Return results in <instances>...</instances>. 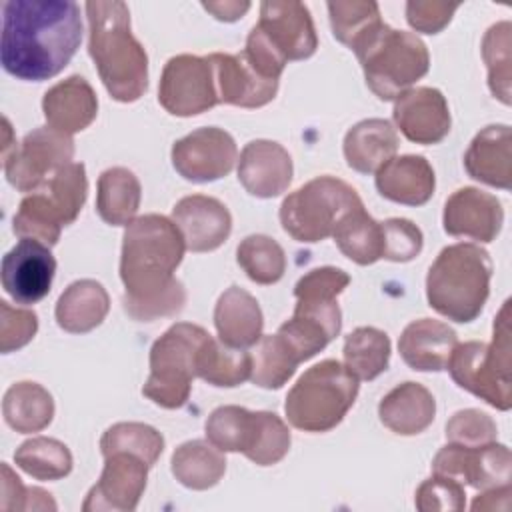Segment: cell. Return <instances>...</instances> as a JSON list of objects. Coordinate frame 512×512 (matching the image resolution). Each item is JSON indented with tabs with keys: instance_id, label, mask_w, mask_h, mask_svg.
Segmentation results:
<instances>
[{
	"instance_id": "cell-1",
	"label": "cell",
	"mask_w": 512,
	"mask_h": 512,
	"mask_svg": "<svg viewBox=\"0 0 512 512\" xmlns=\"http://www.w3.org/2000/svg\"><path fill=\"white\" fill-rule=\"evenodd\" d=\"M186 244L178 226L160 214L134 218L122 238V304L128 316L150 322L178 314L186 304L184 284L174 276Z\"/></svg>"
},
{
	"instance_id": "cell-2",
	"label": "cell",
	"mask_w": 512,
	"mask_h": 512,
	"mask_svg": "<svg viewBox=\"0 0 512 512\" xmlns=\"http://www.w3.org/2000/svg\"><path fill=\"white\" fill-rule=\"evenodd\" d=\"M82 42L80 6L72 0H8L2 4V68L18 80L60 74Z\"/></svg>"
},
{
	"instance_id": "cell-3",
	"label": "cell",
	"mask_w": 512,
	"mask_h": 512,
	"mask_svg": "<svg viewBox=\"0 0 512 512\" xmlns=\"http://www.w3.org/2000/svg\"><path fill=\"white\" fill-rule=\"evenodd\" d=\"M88 54L108 94L118 102H136L148 88V54L130 28V10L122 0L86 2Z\"/></svg>"
},
{
	"instance_id": "cell-4",
	"label": "cell",
	"mask_w": 512,
	"mask_h": 512,
	"mask_svg": "<svg viewBox=\"0 0 512 512\" xmlns=\"http://www.w3.org/2000/svg\"><path fill=\"white\" fill-rule=\"evenodd\" d=\"M492 278L490 254L478 244L460 242L440 250L426 276L428 304L454 322H472L482 312Z\"/></svg>"
},
{
	"instance_id": "cell-5",
	"label": "cell",
	"mask_w": 512,
	"mask_h": 512,
	"mask_svg": "<svg viewBox=\"0 0 512 512\" xmlns=\"http://www.w3.org/2000/svg\"><path fill=\"white\" fill-rule=\"evenodd\" d=\"M366 86L380 100H396L410 90L430 68L426 44L412 32L390 28L382 22L356 48Z\"/></svg>"
},
{
	"instance_id": "cell-6",
	"label": "cell",
	"mask_w": 512,
	"mask_h": 512,
	"mask_svg": "<svg viewBox=\"0 0 512 512\" xmlns=\"http://www.w3.org/2000/svg\"><path fill=\"white\" fill-rule=\"evenodd\" d=\"M510 300L504 302L496 322L492 342H464L456 344L446 368L452 380L482 398L496 410H510L512 406V376H510Z\"/></svg>"
},
{
	"instance_id": "cell-7",
	"label": "cell",
	"mask_w": 512,
	"mask_h": 512,
	"mask_svg": "<svg viewBox=\"0 0 512 512\" xmlns=\"http://www.w3.org/2000/svg\"><path fill=\"white\" fill-rule=\"evenodd\" d=\"M358 378L338 360H322L308 368L290 388L284 412L304 432L336 428L358 396Z\"/></svg>"
},
{
	"instance_id": "cell-8",
	"label": "cell",
	"mask_w": 512,
	"mask_h": 512,
	"mask_svg": "<svg viewBox=\"0 0 512 512\" xmlns=\"http://www.w3.org/2000/svg\"><path fill=\"white\" fill-rule=\"evenodd\" d=\"M88 192L86 168L82 162H70L58 170L42 188L22 198L12 218V230L20 238H32L48 248L60 240L64 226L72 224Z\"/></svg>"
},
{
	"instance_id": "cell-9",
	"label": "cell",
	"mask_w": 512,
	"mask_h": 512,
	"mask_svg": "<svg viewBox=\"0 0 512 512\" xmlns=\"http://www.w3.org/2000/svg\"><path fill=\"white\" fill-rule=\"evenodd\" d=\"M206 438L222 452H242L258 466L280 462L290 450V430L268 410L218 406L206 420Z\"/></svg>"
},
{
	"instance_id": "cell-10",
	"label": "cell",
	"mask_w": 512,
	"mask_h": 512,
	"mask_svg": "<svg viewBox=\"0 0 512 512\" xmlns=\"http://www.w3.org/2000/svg\"><path fill=\"white\" fill-rule=\"evenodd\" d=\"M362 206L350 184L334 176H318L282 200L280 224L294 240L312 244L332 236L340 220Z\"/></svg>"
},
{
	"instance_id": "cell-11",
	"label": "cell",
	"mask_w": 512,
	"mask_h": 512,
	"mask_svg": "<svg viewBox=\"0 0 512 512\" xmlns=\"http://www.w3.org/2000/svg\"><path fill=\"white\" fill-rule=\"evenodd\" d=\"M206 336L198 324H172L150 348V376L142 394L162 408H182L190 398L196 354Z\"/></svg>"
},
{
	"instance_id": "cell-12",
	"label": "cell",
	"mask_w": 512,
	"mask_h": 512,
	"mask_svg": "<svg viewBox=\"0 0 512 512\" xmlns=\"http://www.w3.org/2000/svg\"><path fill=\"white\" fill-rule=\"evenodd\" d=\"M74 140L50 126H38L4 156L6 180L20 192H36L58 170L70 164Z\"/></svg>"
},
{
	"instance_id": "cell-13",
	"label": "cell",
	"mask_w": 512,
	"mask_h": 512,
	"mask_svg": "<svg viewBox=\"0 0 512 512\" xmlns=\"http://www.w3.org/2000/svg\"><path fill=\"white\" fill-rule=\"evenodd\" d=\"M158 102L174 116H196L218 102L214 68L208 56L178 54L162 70Z\"/></svg>"
},
{
	"instance_id": "cell-14",
	"label": "cell",
	"mask_w": 512,
	"mask_h": 512,
	"mask_svg": "<svg viewBox=\"0 0 512 512\" xmlns=\"http://www.w3.org/2000/svg\"><path fill=\"white\" fill-rule=\"evenodd\" d=\"M250 32L282 62L310 58L318 48L310 10L294 0L262 2L260 20Z\"/></svg>"
},
{
	"instance_id": "cell-15",
	"label": "cell",
	"mask_w": 512,
	"mask_h": 512,
	"mask_svg": "<svg viewBox=\"0 0 512 512\" xmlns=\"http://www.w3.org/2000/svg\"><path fill=\"white\" fill-rule=\"evenodd\" d=\"M512 456L504 444L462 446L448 442L432 460V474L446 476L476 490H490L510 484Z\"/></svg>"
},
{
	"instance_id": "cell-16",
	"label": "cell",
	"mask_w": 512,
	"mask_h": 512,
	"mask_svg": "<svg viewBox=\"0 0 512 512\" xmlns=\"http://www.w3.org/2000/svg\"><path fill=\"white\" fill-rule=\"evenodd\" d=\"M238 160L234 138L216 126L198 128L172 146V166L188 182H214L230 174Z\"/></svg>"
},
{
	"instance_id": "cell-17",
	"label": "cell",
	"mask_w": 512,
	"mask_h": 512,
	"mask_svg": "<svg viewBox=\"0 0 512 512\" xmlns=\"http://www.w3.org/2000/svg\"><path fill=\"white\" fill-rule=\"evenodd\" d=\"M148 468L150 466L132 452H114L104 456L100 480L86 494L82 510H134L144 494Z\"/></svg>"
},
{
	"instance_id": "cell-18",
	"label": "cell",
	"mask_w": 512,
	"mask_h": 512,
	"mask_svg": "<svg viewBox=\"0 0 512 512\" xmlns=\"http://www.w3.org/2000/svg\"><path fill=\"white\" fill-rule=\"evenodd\" d=\"M56 260L50 248L32 238L20 242L2 258V288L18 304L40 302L52 286Z\"/></svg>"
},
{
	"instance_id": "cell-19",
	"label": "cell",
	"mask_w": 512,
	"mask_h": 512,
	"mask_svg": "<svg viewBox=\"0 0 512 512\" xmlns=\"http://www.w3.org/2000/svg\"><path fill=\"white\" fill-rule=\"evenodd\" d=\"M400 132L416 144H438L450 132V110L438 88L416 86L400 94L392 110Z\"/></svg>"
},
{
	"instance_id": "cell-20",
	"label": "cell",
	"mask_w": 512,
	"mask_h": 512,
	"mask_svg": "<svg viewBox=\"0 0 512 512\" xmlns=\"http://www.w3.org/2000/svg\"><path fill=\"white\" fill-rule=\"evenodd\" d=\"M502 222L504 210L500 200L474 186L456 190L444 204L442 226L450 236L492 242L500 234Z\"/></svg>"
},
{
	"instance_id": "cell-21",
	"label": "cell",
	"mask_w": 512,
	"mask_h": 512,
	"mask_svg": "<svg viewBox=\"0 0 512 512\" xmlns=\"http://www.w3.org/2000/svg\"><path fill=\"white\" fill-rule=\"evenodd\" d=\"M220 104H232L240 108H260L274 100L278 92V80L262 76L244 52L208 54Z\"/></svg>"
},
{
	"instance_id": "cell-22",
	"label": "cell",
	"mask_w": 512,
	"mask_h": 512,
	"mask_svg": "<svg viewBox=\"0 0 512 512\" xmlns=\"http://www.w3.org/2000/svg\"><path fill=\"white\" fill-rule=\"evenodd\" d=\"M172 222L178 226L186 248L192 252L216 250L232 232L228 208L218 198L204 194L180 198L172 208Z\"/></svg>"
},
{
	"instance_id": "cell-23",
	"label": "cell",
	"mask_w": 512,
	"mask_h": 512,
	"mask_svg": "<svg viewBox=\"0 0 512 512\" xmlns=\"http://www.w3.org/2000/svg\"><path fill=\"white\" fill-rule=\"evenodd\" d=\"M292 172V158L278 142L252 140L240 152L238 180L256 198L280 196L290 186Z\"/></svg>"
},
{
	"instance_id": "cell-24",
	"label": "cell",
	"mask_w": 512,
	"mask_h": 512,
	"mask_svg": "<svg viewBox=\"0 0 512 512\" xmlns=\"http://www.w3.org/2000/svg\"><path fill=\"white\" fill-rule=\"evenodd\" d=\"M350 284V276L334 266H320L306 272L294 286V314L318 320L332 334H340L342 312L336 298Z\"/></svg>"
},
{
	"instance_id": "cell-25",
	"label": "cell",
	"mask_w": 512,
	"mask_h": 512,
	"mask_svg": "<svg viewBox=\"0 0 512 512\" xmlns=\"http://www.w3.org/2000/svg\"><path fill=\"white\" fill-rule=\"evenodd\" d=\"M42 112L50 128L72 136L94 122L98 98L88 80L74 74L44 94Z\"/></svg>"
},
{
	"instance_id": "cell-26",
	"label": "cell",
	"mask_w": 512,
	"mask_h": 512,
	"mask_svg": "<svg viewBox=\"0 0 512 512\" xmlns=\"http://www.w3.org/2000/svg\"><path fill=\"white\" fill-rule=\"evenodd\" d=\"M464 168L474 180L508 190L512 186L510 126L490 124L480 130L464 154Z\"/></svg>"
},
{
	"instance_id": "cell-27",
	"label": "cell",
	"mask_w": 512,
	"mask_h": 512,
	"mask_svg": "<svg viewBox=\"0 0 512 512\" xmlns=\"http://www.w3.org/2000/svg\"><path fill=\"white\" fill-rule=\"evenodd\" d=\"M456 344V332L448 324L432 318H420L402 330L398 352L412 370L440 372L446 370Z\"/></svg>"
},
{
	"instance_id": "cell-28",
	"label": "cell",
	"mask_w": 512,
	"mask_h": 512,
	"mask_svg": "<svg viewBox=\"0 0 512 512\" xmlns=\"http://www.w3.org/2000/svg\"><path fill=\"white\" fill-rule=\"evenodd\" d=\"M376 190L390 202L406 206L426 204L436 188V176L424 156H394L376 172Z\"/></svg>"
},
{
	"instance_id": "cell-29",
	"label": "cell",
	"mask_w": 512,
	"mask_h": 512,
	"mask_svg": "<svg viewBox=\"0 0 512 512\" xmlns=\"http://www.w3.org/2000/svg\"><path fill=\"white\" fill-rule=\"evenodd\" d=\"M220 340L232 348H252L262 338L264 316L258 300L240 286L226 288L214 308Z\"/></svg>"
},
{
	"instance_id": "cell-30",
	"label": "cell",
	"mask_w": 512,
	"mask_h": 512,
	"mask_svg": "<svg viewBox=\"0 0 512 512\" xmlns=\"http://www.w3.org/2000/svg\"><path fill=\"white\" fill-rule=\"evenodd\" d=\"M380 422L400 436L424 432L436 416V400L418 382H402L392 388L378 404Z\"/></svg>"
},
{
	"instance_id": "cell-31",
	"label": "cell",
	"mask_w": 512,
	"mask_h": 512,
	"mask_svg": "<svg viewBox=\"0 0 512 512\" xmlns=\"http://www.w3.org/2000/svg\"><path fill=\"white\" fill-rule=\"evenodd\" d=\"M398 150V134L384 118H366L344 136V158L360 174H376Z\"/></svg>"
},
{
	"instance_id": "cell-32",
	"label": "cell",
	"mask_w": 512,
	"mask_h": 512,
	"mask_svg": "<svg viewBox=\"0 0 512 512\" xmlns=\"http://www.w3.org/2000/svg\"><path fill=\"white\" fill-rule=\"evenodd\" d=\"M110 310V298L96 280L82 278L72 282L56 302V322L70 334H84L102 324Z\"/></svg>"
},
{
	"instance_id": "cell-33",
	"label": "cell",
	"mask_w": 512,
	"mask_h": 512,
	"mask_svg": "<svg viewBox=\"0 0 512 512\" xmlns=\"http://www.w3.org/2000/svg\"><path fill=\"white\" fill-rule=\"evenodd\" d=\"M140 198V180L132 170L114 166L98 176L96 210L106 224L128 226L140 208Z\"/></svg>"
},
{
	"instance_id": "cell-34",
	"label": "cell",
	"mask_w": 512,
	"mask_h": 512,
	"mask_svg": "<svg viewBox=\"0 0 512 512\" xmlns=\"http://www.w3.org/2000/svg\"><path fill=\"white\" fill-rule=\"evenodd\" d=\"M252 356L244 348H232L214 336H206L196 354V376L218 388H234L250 380Z\"/></svg>"
},
{
	"instance_id": "cell-35",
	"label": "cell",
	"mask_w": 512,
	"mask_h": 512,
	"mask_svg": "<svg viewBox=\"0 0 512 512\" xmlns=\"http://www.w3.org/2000/svg\"><path fill=\"white\" fill-rule=\"evenodd\" d=\"M2 414L6 424L20 434L40 432L52 422L54 400L36 382H16L4 394Z\"/></svg>"
},
{
	"instance_id": "cell-36",
	"label": "cell",
	"mask_w": 512,
	"mask_h": 512,
	"mask_svg": "<svg viewBox=\"0 0 512 512\" xmlns=\"http://www.w3.org/2000/svg\"><path fill=\"white\" fill-rule=\"evenodd\" d=\"M174 478L190 490H208L220 482L226 472L222 450L204 440H188L172 454Z\"/></svg>"
},
{
	"instance_id": "cell-37",
	"label": "cell",
	"mask_w": 512,
	"mask_h": 512,
	"mask_svg": "<svg viewBox=\"0 0 512 512\" xmlns=\"http://www.w3.org/2000/svg\"><path fill=\"white\" fill-rule=\"evenodd\" d=\"M332 238L340 252L360 266L374 264L384 254L382 222H376L364 206L344 216Z\"/></svg>"
},
{
	"instance_id": "cell-38",
	"label": "cell",
	"mask_w": 512,
	"mask_h": 512,
	"mask_svg": "<svg viewBox=\"0 0 512 512\" xmlns=\"http://www.w3.org/2000/svg\"><path fill=\"white\" fill-rule=\"evenodd\" d=\"M252 372L250 380L266 390L282 388L302 362L296 350L286 342L282 334H268L252 346Z\"/></svg>"
},
{
	"instance_id": "cell-39",
	"label": "cell",
	"mask_w": 512,
	"mask_h": 512,
	"mask_svg": "<svg viewBox=\"0 0 512 512\" xmlns=\"http://www.w3.org/2000/svg\"><path fill=\"white\" fill-rule=\"evenodd\" d=\"M344 366L358 380H374L390 362V338L374 326H360L344 340Z\"/></svg>"
},
{
	"instance_id": "cell-40",
	"label": "cell",
	"mask_w": 512,
	"mask_h": 512,
	"mask_svg": "<svg viewBox=\"0 0 512 512\" xmlns=\"http://www.w3.org/2000/svg\"><path fill=\"white\" fill-rule=\"evenodd\" d=\"M14 462L36 480H60L72 470V454L68 446L46 436H34L22 442L14 452Z\"/></svg>"
},
{
	"instance_id": "cell-41",
	"label": "cell",
	"mask_w": 512,
	"mask_h": 512,
	"mask_svg": "<svg viewBox=\"0 0 512 512\" xmlns=\"http://www.w3.org/2000/svg\"><path fill=\"white\" fill-rule=\"evenodd\" d=\"M236 262L256 284H274L286 272V254L282 246L264 234L246 236L236 248Z\"/></svg>"
},
{
	"instance_id": "cell-42",
	"label": "cell",
	"mask_w": 512,
	"mask_h": 512,
	"mask_svg": "<svg viewBox=\"0 0 512 512\" xmlns=\"http://www.w3.org/2000/svg\"><path fill=\"white\" fill-rule=\"evenodd\" d=\"M164 450L162 434L142 422H118L112 424L100 438L102 456L114 452H132L140 456L150 468L156 464Z\"/></svg>"
},
{
	"instance_id": "cell-43",
	"label": "cell",
	"mask_w": 512,
	"mask_h": 512,
	"mask_svg": "<svg viewBox=\"0 0 512 512\" xmlns=\"http://www.w3.org/2000/svg\"><path fill=\"white\" fill-rule=\"evenodd\" d=\"M330 26L332 34L338 42L348 48H356L374 28H378L384 20L380 18V8L376 2H328Z\"/></svg>"
},
{
	"instance_id": "cell-44",
	"label": "cell",
	"mask_w": 512,
	"mask_h": 512,
	"mask_svg": "<svg viewBox=\"0 0 512 512\" xmlns=\"http://www.w3.org/2000/svg\"><path fill=\"white\" fill-rule=\"evenodd\" d=\"M512 26L508 20L492 24L482 40V58L488 66V86L492 94L510 104V80H512Z\"/></svg>"
},
{
	"instance_id": "cell-45",
	"label": "cell",
	"mask_w": 512,
	"mask_h": 512,
	"mask_svg": "<svg viewBox=\"0 0 512 512\" xmlns=\"http://www.w3.org/2000/svg\"><path fill=\"white\" fill-rule=\"evenodd\" d=\"M496 422L482 410L466 408L456 412L446 424L448 442L462 446H484L496 442Z\"/></svg>"
},
{
	"instance_id": "cell-46",
	"label": "cell",
	"mask_w": 512,
	"mask_h": 512,
	"mask_svg": "<svg viewBox=\"0 0 512 512\" xmlns=\"http://www.w3.org/2000/svg\"><path fill=\"white\" fill-rule=\"evenodd\" d=\"M384 254L390 262H410L422 252V230L406 218H388L382 222Z\"/></svg>"
},
{
	"instance_id": "cell-47",
	"label": "cell",
	"mask_w": 512,
	"mask_h": 512,
	"mask_svg": "<svg viewBox=\"0 0 512 512\" xmlns=\"http://www.w3.org/2000/svg\"><path fill=\"white\" fill-rule=\"evenodd\" d=\"M416 508L420 512H432V510H464L466 494L464 484L446 478V476H434L424 480L416 490Z\"/></svg>"
},
{
	"instance_id": "cell-48",
	"label": "cell",
	"mask_w": 512,
	"mask_h": 512,
	"mask_svg": "<svg viewBox=\"0 0 512 512\" xmlns=\"http://www.w3.org/2000/svg\"><path fill=\"white\" fill-rule=\"evenodd\" d=\"M38 330V316L32 310L14 308L0 300V350L2 354L26 346Z\"/></svg>"
},
{
	"instance_id": "cell-49",
	"label": "cell",
	"mask_w": 512,
	"mask_h": 512,
	"mask_svg": "<svg viewBox=\"0 0 512 512\" xmlns=\"http://www.w3.org/2000/svg\"><path fill=\"white\" fill-rule=\"evenodd\" d=\"M458 2H440V0H410L406 4V20L416 32L438 34L448 26Z\"/></svg>"
},
{
	"instance_id": "cell-50",
	"label": "cell",
	"mask_w": 512,
	"mask_h": 512,
	"mask_svg": "<svg viewBox=\"0 0 512 512\" xmlns=\"http://www.w3.org/2000/svg\"><path fill=\"white\" fill-rule=\"evenodd\" d=\"M28 488L22 486L20 478L10 470L8 464H2V508L4 510H26Z\"/></svg>"
},
{
	"instance_id": "cell-51",
	"label": "cell",
	"mask_w": 512,
	"mask_h": 512,
	"mask_svg": "<svg viewBox=\"0 0 512 512\" xmlns=\"http://www.w3.org/2000/svg\"><path fill=\"white\" fill-rule=\"evenodd\" d=\"M204 10H208L216 20L234 22L242 18L250 10V2H238V0H224V2H202Z\"/></svg>"
}]
</instances>
